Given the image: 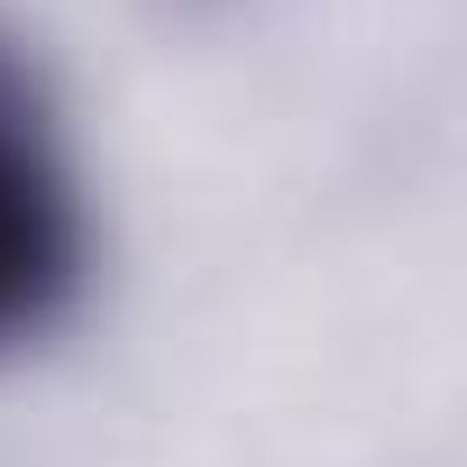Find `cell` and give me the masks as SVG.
Returning a JSON list of instances; mask_svg holds the SVG:
<instances>
[{
  "label": "cell",
  "instance_id": "1",
  "mask_svg": "<svg viewBox=\"0 0 467 467\" xmlns=\"http://www.w3.org/2000/svg\"><path fill=\"white\" fill-rule=\"evenodd\" d=\"M83 266H92V220L56 129L47 65L0 19V358L47 339L74 312Z\"/></svg>",
  "mask_w": 467,
  "mask_h": 467
}]
</instances>
